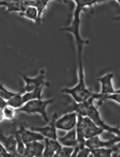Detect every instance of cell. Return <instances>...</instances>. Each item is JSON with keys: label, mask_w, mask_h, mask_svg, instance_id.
I'll return each instance as SVG.
<instances>
[{"label": "cell", "mask_w": 120, "mask_h": 157, "mask_svg": "<svg viewBox=\"0 0 120 157\" xmlns=\"http://www.w3.org/2000/svg\"><path fill=\"white\" fill-rule=\"evenodd\" d=\"M102 95L100 93H95L93 95L86 101L82 102L75 101L68 106L67 112H76L78 115L82 117H87L89 109L90 108L91 104H94L95 100H98V101L101 99Z\"/></svg>", "instance_id": "5"}, {"label": "cell", "mask_w": 120, "mask_h": 157, "mask_svg": "<svg viewBox=\"0 0 120 157\" xmlns=\"http://www.w3.org/2000/svg\"><path fill=\"white\" fill-rule=\"evenodd\" d=\"M0 141L1 144L3 145L4 148L12 154V156H19L17 154V142L16 137L13 132L10 136H5L3 132L1 131L0 134Z\"/></svg>", "instance_id": "13"}, {"label": "cell", "mask_w": 120, "mask_h": 157, "mask_svg": "<svg viewBox=\"0 0 120 157\" xmlns=\"http://www.w3.org/2000/svg\"><path fill=\"white\" fill-rule=\"evenodd\" d=\"M77 123V114L76 112H69L65 114L56 121L57 129L70 131L76 127Z\"/></svg>", "instance_id": "8"}, {"label": "cell", "mask_w": 120, "mask_h": 157, "mask_svg": "<svg viewBox=\"0 0 120 157\" xmlns=\"http://www.w3.org/2000/svg\"><path fill=\"white\" fill-rule=\"evenodd\" d=\"M45 151L43 153V156L52 157L54 156L56 153L60 151L62 145L60 143L58 140L55 139L45 138Z\"/></svg>", "instance_id": "15"}, {"label": "cell", "mask_w": 120, "mask_h": 157, "mask_svg": "<svg viewBox=\"0 0 120 157\" xmlns=\"http://www.w3.org/2000/svg\"><path fill=\"white\" fill-rule=\"evenodd\" d=\"M112 100L117 103H118L120 104V93H116V94H109V95H106V96H103L102 98V99L100 100L99 104H101L105 100Z\"/></svg>", "instance_id": "27"}, {"label": "cell", "mask_w": 120, "mask_h": 157, "mask_svg": "<svg viewBox=\"0 0 120 157\" xmlns=\"http://www.w3.org/2000/svg\"><path fill=\"white\" fill-rule=\"evenodd\" d=\"M58 141H60L61 144L62 146H65V147H77L78 145V142L76 127L73 129L69 131L65 136L58 137Z\"/></svg>", "instance_id": "16"}, {"label": "cell", "mask_w": 120, "mask_h": 157, "mask_svg": "<svg viewBox=\"0 0 120 157\" xmlns=\"http://www.w3.org/2000/svg\"><path fill=\"white\" fill-rule=\"evenodd\" d=\"M19 75L25 82V86L23 89L25 92H31L41 86H49V83L45 81L46 71L45 69H41L39 75L34 78L28 77L22 73L19 74Z\"/></svg>", "instance_id": "4"}, {"label": "cell", "mask_w": 120, "mask_h": 157, "mask_svg": "<svg viewBox=\"0 0 120 157\" xmlns=\"http://www.w3.org/2000/svg\"><path fill=\"white\" fill-rule=\"evenodd\" d=\"M41 141H36L26 144L25 155L24 156L40 157L43 156L45 145L41 142Z\"/></svg>", "instance_id": "14"}, {"label": "cell", "mask_w": 120, "mask_h": 157, "mask_svg": "<svg viewBox=\"0 0 120 157\" xmlns=\"http://www.w3.org/2000/svg\"><path fill=\"white\" fill-rule=\"evenodd\" d=\"M112 147L98 148L91 150V154L94 157H112L113 154Z\"/></svg>", "instance_id": "22"}, {"label": "cell", "mask_w": 120, "mask_h": 157, "mask_svg": "<svg viewBox=\"0 0 120 157\" xmlns=\"http://www.w3.org/2000/svg\"><path fill=\"white\" fill-rule=\"evenodd\" d=\"M0 147H1V151H0V156H4V157H8V156H12V154H11L10 152H9L7 150H6L3 145L0 144Z\"/></svg>", "instance_id": "29"}, {"label": "cell", "mask_w": 120, "mask_h": 157, "mask_svg": "<svg viewBox=\"0 0 120 157\" xmlns=\"http://www.w3.org/2000/svg\"><path fill=\"white\" fill-rule=\"evenodd\" d=\"M17 92H14V91H11L6 88L4 86V84L1 85V89H0V97L1 99L5 100V101H8L11 98H12L14 96L17 94Z\"/></svg>", "instance_id": "26"}, {"label": "cell", "mask_w": 120, "mask_h": 157, "mask_svg": "<svg viewBox=\"0 0 120 157\" xmlns=\"http://www.w3.org/2000/svg\"><path fill=\"white\" fill-rule=\"evenodd\" d=\"M58 119L57 113L55 112L52 116V121L47 126H41V127H31L30 129L34 131V132H39L45 137V138L55 139L58 140V135L56 133V121Z\"/></svg>", "instance_id": "7"}, {"label": "cell", "mask_w": 120, "mask_h": 157, "mask_svg": "<svg viewBox=\"0 0 120 157\" xmlns=\"http://www.w3.org/2000/svg\"><path fill=\"white\" fill-rule=\"evenodd\" d=\"M19 15L20 17H23L27 19H29L37 24L38 23V11L35 6H29L25 10V12L19 13Z\"/></svg>", "instance_id": "21"}, {"label": "cell", "mask_w": 120, "mask_h": 157, "mask_svg": "<svg viewBox=\"0 0 120 157\" xmlns=\"http://www.w3.org/2000/svg\"><path fill=\"white\" fill-rule=\"evenodd\" d=\"M17 112H18L17 109L6 105L5 107L1 109V121H3V120L12 121L16 117Z\"/></svg>", "instance_id": "19"}, {"label": "cell", "mask_w": 120, "mask_h": 157, "mask_svg": "<svg viewBox=\"0 0 120 157\" xmlns=\"http://www.w3.org/2000/svg\"><path fill=\"white\" fill-rule=\"evenodd\" d=\"M120 141V137L115 136L114 138L110 139L108 141H102L99 138V136H95L91 138L86 139L85 141V146L89 148L91 150L98 149V148H109L112 147L114 144Z\"/></svg>", "instance_id": "9"}, {"label": "cell", "mask_w": 120, "mask_h": 157, "mask_svg": "<svg viewBox=\"0 0 120 157\" xmlns=\"http://www.w3.org/2000/svg\"><path fill=\"white\" fill-rule=\"evenodd\" d=\"M6 103H7V105L12 106L17 109H19L25 104L23 101L22 94L21 93H18L16 96L11 98L10 100L6 101Z\"/></svg>", "instance_id": "24"}, {"label": "cell", "mask_w": 120, "mask_h": 157, "mask_svg": "<svg viewBox=\"0 0 120 157\" xmlns=\"http://www.w3.org/2000/svg\"><path fill=\"white\" fill-rule=\"evenodd\" d=\"M54 101L52 99H33L26 102L24 105L17 109L18 112H24L27 114H38L41 115L46 122L49 121L47 116V107Z\"/></svg>", "instance_id": "3"}, {"label": "cell", "mask_w": 120, "mask_h": 157, "mask_svg": "<svg viewBox=\"0 0 120 157\" xmlns=\"http://www.w3.org/2000/svg\"><path fill=\"white\" fill-rule=\"evenodd\" d=\"M44 86L40 87V88L35 89V90L31 91V92H26L22 94L24 103L30 101L33 99H42V91Z\"/></svg>", "instance_id": "20"}, {"label": "cell", "mask_w": 120, "mask_h": 157, "mask_svg": "<svg viewBox=\"0 0 120 157\" xmlns=\"http://www.w3.org/2000/svg\"><path fill=\"white\" fill-rule=\"evenodd\" d=\"M82 123L85 131L86 139L91 138L95 136H99L103 133L104 130L98 126L90 118L88 117H82Z\"/></svg>", "instance_id": "11"}, {"label": "cell", "mask_w": 120, "mask_h": 157, "mask_svg": "<svg viewBox=\"0 0 120 157\" xmlns=\"http://www.w3.org/2000/svg\"><path fill=\"white\" fill-rule=\"evenodd\" d=\"M17 129H18V132L21 136V138L25 144L33 142V141L45 140V137L40 133L34 132V131L32 129L28 130L27 128H26L25 126L23 125V124L20 125L19 128H17Z\"/></svg>", "instance_id": "12"}, {"label": "cell", "mask_w": 120, "mask_h": 157, "mask_svg": "<svg viewBox=\"0 0 120 157\" xmlns=\"http://www.w3.org/2000/svg\"><path fill=\"white\" fill-rule=\"evenodd\" d=\"M49 2L50 1H49V0H34V1L30 0L31 6H35L38 11V25H40L41 20H42L41 17H42L44 10L47 7Z\"/></svg>", "instance_id": "18"}, {"label": "cell", "mask_w": 120, "mask_h": 157, "mask_svg": "<svg viewBox=\"0 0 120 157\" xmlns=\"http://www.w3.org/2000/svg\"><path fill=\"white\" fill-rule=\"evenodd\" d=\"M0 6L5 7L6 12H17L19 14L21 12V1H14V0L1 1Z\"/></svg>", "instance_id": "17"}, {"label": "cell", "mask_w": 120, "mask_h": 157, "mask_svg": "<svg viewBox=\"0 0 120 157\" xmlns=\"http://www.w3.org/2000/svg\"><path fill=\"white\" fill-rule=\"evenodd\" d=\"M114 75L112 73L106 74V75L98 78V82L101 83L100 94L103 96L120 93V89H115L112 84V78Z\"/></svg>", "instance_id": "10"}, {"label": "cell", "mask_w": 120, "mask_h": 157, "mask_svg": "<svg viewBox=\"0 0 120 157\" xmlns=\"http://www.w3.org/2000/svg\"><path fill=\"white\" fill-rule=\"evenodd\" d=\"M75 3L76 8L73 12V19L70 26L62 28L60 29V32H70L75 37L76 47L77 49L78 57H82V52L85 45L89 44V40L82 39L80 35V25H81V13L84 11L88 6H92L96 4L101 3L104 1H96V0H75L72 1Z\"/></svg>", "instance_id": "1"}, {"label": "cell", "mask_w": 120, "mask_h": 157, "mask_svg": "<svg viewBox=\"0 0 120 157\" xmlns=\"http://www.w3.org/2000/svg\"><path fill=\"white\" fill-rule=\"evenodd\" d=\"M90 118L95 123L97 124L98 126L101 127L104 131H106V132L113 134L116 136L120 137V128L117 127H113L108 124H106L103 120L102 119L100 114L98 111L97 108L96 107L95 104H91L90 108L89 109L88 113H87V116Z\"/></svg>", "instance_id": "6"}, {"label": "cell", "mask_w": 120, "mask_h": 157, "mask_svg": "<svg viewBox=\"0 0 120 157\" xmlns=\"http://www.w3.org/2000/svg\"><path fill=\"white\" fill-rule=\"evenodd\" d=\"M12 132L14 134L15 137H16V139H17V154H18L19 156H24V155H25L26 144L24 143L22 139H21L20 134H19V133L18 132V129L15 128V126H14V129H13Z\"/></svg>", "instance_id": "23"}, {"label": "cell", "mask_w": 120, "mask_h": 157, "mask_svg": "<svg viewBox=\"0 0 120 157\" xmlns=\"http://www.w3.org/2000/svg\"><path fill=\"white\" fill-rule=\"evenodd\" d=\"M117 2H118V3L119 4V5H120V0H117ZM113 19H114V20H120V15H119V16H117L116 17H114V18Z\"/></svg>", "instance_id": "30"}, {"label": "cell", "mask_w": 120, "mask_h": 157, "mask_svg": "<svg viewBox=\"0 0 120 157\" xmlns=\"http://www.w3.org/2000/svg\"><path fill=\"white\" fill-rule=\"evenodd\" d=\"M61 92L70 94L77 102L86 101L93 95L94 92L87 88L85 84L82 59L78 60V82L77 85L72 88L62 89Z\"/></svg>", "instance_id": "2"}, {"label": "cell", "mask_w": 120, "mask_h": 157, "mask_svg": "<svg viewBox=\"0 0 120 157\" xmlns=\"http://www.w3.org/2000/svg\"><path fill=\"white\" fill-rule=\"evenodd\" d=\"M91 150L89 149V148H88L85 146V147H84L83 148H81V149H79V151H78L77 156H78V157H79V156L80 157H89V154H91Z\"/></svg>", "instance_id": "28"}, {"label": "cell", "mask_w": 120, "mask_h": 157, "mask_svg": "<svg viewBox=\"0 0 120 157\" xmlns=\"http://www.w3.org/2000/svg\"><path fill=\"white\" fill-rule=\"evenodd\" d=\"M74 150H75V147H65V146H62L60 151L56 153L54 157H69L72 156L73 154Z\"/></svg>", "instance_id": "25"}]
</instances>
